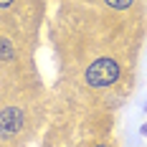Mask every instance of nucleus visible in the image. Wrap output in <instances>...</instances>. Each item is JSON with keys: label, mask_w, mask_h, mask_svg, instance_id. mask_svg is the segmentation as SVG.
<instances>
[{"label": "nucleus", "mask_w": 147, "mask_h": 147, "mask_svg": "<svg viewBox=\"0 0 147 147\" xmlns=\"http://www.w3.org/2000/svg\"><path fill=\"white\" fill-rule=\"evenodd\" d=\"M13 0H0V8H5V5H10Z\"/></svg>", "instance_id": "39448f33"}, {"label": "nucleus", "mask_w": 147, "mask_h": 147, "mask_svg": "<svg viewBox=\"0 0 147 147\" xmlns=\"http://www.w3.org/2000/svg\"><path fill=\"white\" fill-rule=\"evenodd\" d=\"M119 74H122V69H119V63L114 59H96L86 69L84 79H86V84L91 89H104V86H112L119 79Z\"/></svg>", "instance_id": "f257e3e1"}, {"label": "nucleus", "mask_w": 147, "mask_h": 147, "mask_svg": "<svg viewBox=\"0 0 147 147\" xmlns=\"http://www.w3.org/2000/svg\"><path fill=\"white\" fill-rule=\"evenodd\" d=\"M134 0H107V5H112V8H117V10H124V8H129Z\"/></svg>", "instance_id": "20e7f679"}, {"label": "nucleus", "mask_w": 147, "mask_h": 147, "mask_svg": "<svg viewBox=\"0 0 147 147\" xmlns=\"http://www.w3.org/2000/svg\"><path fill=\"white\" fill-rule=\"evenodd\" d=\"M96 147H109V145H96Z\"/></svg>", "instance_id": "423d86ee"}, {"label": "nucleus", "mask_w": 147, "mask_h": 147, "mask_svg": "<svg viewBox=\"0 0 147 147\" xmlns=\"http://www.w3.org/2000/svg\"><path fill=\"white\" fill-rule=\"evenodd\" d=\"M15 59V46L8 38H0V61H13Z\"/></svg>", "instance_id": "7ed1b4c3"}, {"label": "nucleus", "mask_w": 147, "mask_h": 147, "mask_svg": "<svg viewBox=\"0 0 147 147\" xmlns=\"http://www.w3.org/2000/svg\"><path fill=\"white\" fill-rule=\"evenodd\" d=\"M23 127V109L18 107H8L0 112V140H10L20 132Z\"/></svg>", "instance_id": "f03ea898"}]
</instances>
